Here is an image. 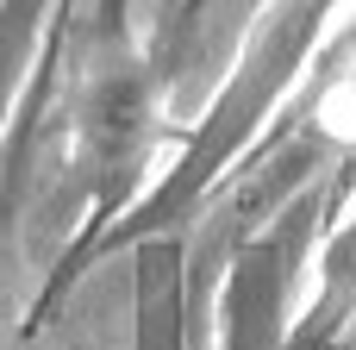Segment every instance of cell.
<instances>
[{
  "label": "cell",
  "instance_id": "3957f363",
  "mask_svg": "<svg viewBox=\"0 0 356 350\" xmlns=\"http://www.w3.org/2000/svg\"><path fill=\"white\" fill-rule=\"evenodd\" d=\"M313 132L325 144H356V50H332V69L313 94Z\"/></svg>",
  "mask_w": 356,
  "mask_h": 350
},
{
  "label": "cell",
  "instance_id": "7a4b0ae2",
  "mask_svg": "<svg viewBox=\"0 0 356 350\" xmlns=\"http://www.w3.org/2000/svg\"><path fill=\"white\" fill-rule=\"evenodd\" d=\"M44 6H50V0H0V125H6L13 94L25 88V75H31V63H38Z\"/></svg>",
  "mask_w": 356,
  "mask_h": 350
},
{
  "label": "cell",
  "instance_id": "6da1fadb",
  "mask_svg": "<svg viewBox=\"0 0 356 350\" xmlns=\"http://www.w3.org/2000/svg\"><path fill=\"white\" fill-rule=\"evenodd\" d=\"M356 319V188L344 213L313 238L307 250V282H300V319L294 338L300 344H332Z\"/></svg>",
  "mask_w": 356,
  "mask_h": 350
}]
</instances>
